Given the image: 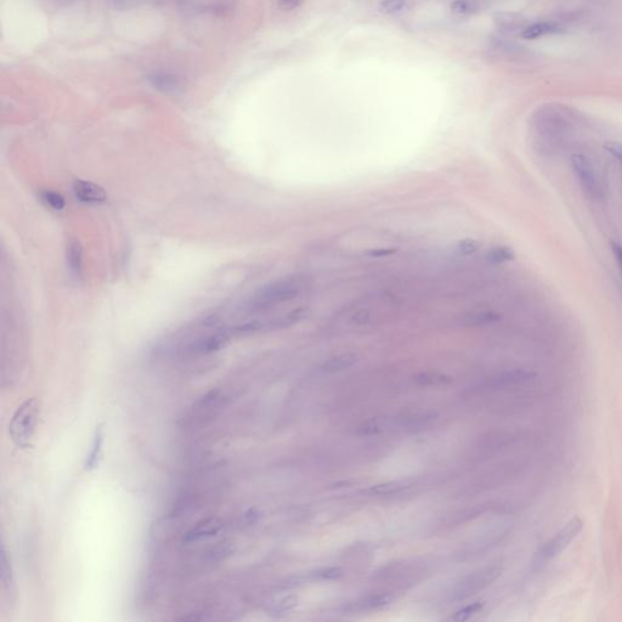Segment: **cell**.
<instances>
[{
  "label": "cell",
  "mask_w": 622,
  "mask_h": 622,
  "mask_svg": "<svg viewBox=\"0 0 622 622\" xmlns=\"http://www.w3.org/2000/svg\"><path fill=\"white\" fill-rule=\"evenodd\" d=\"M487 260L491 261V263H494V264H503V263H507V261H512L515 258V253H514V250L510 248V247H506V245H502V247H496V248H492V250L487 253Z\"/></svg>",
  "instance_id": "d4e9b609"
},
{
  "label": "cell",
  "mask_w": 622,
  "mask_h": 622,
  "mask_svg": "<svg viewBox=\"0 0 622 622\" xmlns=\"http://www.w3.org/2000/svg\"><path fill=\"white\" fill-rule=\"evenodd\" d=\"M0 580L8 592H13L14 589V574L11 569L8 553L4 546H1V553H0Z\"/></svg>",
  "instance_id": "ac0fdd59"
},
{
  "label": "cell",
  "mask_w": 622,
  "mask_h": 622,
  "mask_svg": "<svg viewBox=\"0 0 622 622\" xmlns=\"http://www.w3.org/2000/svg\"><path fill=\"white\" fill-rule=\"evenodd\" d=\"M232 552H234V548H232V543H218L217 546L212 547L211 549H208L204 553L203 559L207 561L209 564H214V563L225 561L227 556H232Z\"/></svg>",
  "instance_id": "ffe728a7"
},
{
  "label": "cell",
  "mask_w": 622,
  "mask_h": 622,
  "mask_svg": "<svg viewBox=\"0 0 622 622\" xmlns=\"http://www.w3.org/2000/svg\"><path fill=\"white\" fill-rule=\"evenodd\" d=\"M415 382L423 387H439L453 383V378L440 372H420L416 374Z\"/></svg>",
  "instance_id": "2e32d148"
},
{
  "label": "cell",
  "mask_w": 622,
  "mask_h": 622,
  "mask_svg": "<svg viewBox=\"0 0 622 622\" xmlns=\"http://www.w3.org/2000/svg\"><path fill=\"white\" fill-rule=\"evenodd\" d=\"M66 260L70 273L76 278H80L83 273V248L78 241L71 240L68 242Z\"/></svg>",
  "instance_id": "4fadbf2b"
},
{
  "label": "cell",
  "mask_w": 622,
  "mask_h": 622,
  "mask_svg": "<svg viewBox=\"0 0 622 622\" xmlns=\"http://www.w3.org/2000/svg\"><path fill=\"white\" fill-rule=\"evenodd\" d=\"M298 604V598L296 596H287L278 600L276 603H273L268 609V614L273 616V618H281L283 615H286L288 612H291L292 609L296 608Z\"/></svg>",
  "instance_id": "44dd1931"
},
{
  "label": "cell",
  "mask_w": 622,
  "mask_h": 622,
  "mask_svg": "<svg viewBox=\"0 0 622 622\" xmlns=\"http://www.w3.org/2000/svg\"><path fill=\"white\" fill-rule=\"evenodd\" d=\"M582 528H584V522L580 518L575 517V518L571 519L564 528L559 530L548 543L543 545V548L538 553L535 566L543 568L553 558L559 556L561 552L566 551L569 545L579 536Z\"/></svg>",
  "instance_id": "3957f363"
},
{
  "label": "cell",
  "mask_w": 622,
  "mask_h": 622,
  "mask_svg": "<svg viewBox=\"0 0 622 622\" xmlns=\"http://www.w3.org/2000/svg\"><path fill=\"white\" fill-rule=\"evenodd\" d=\"M224 528V522L219 518L203 519L198 522L194 528L190 529L184 535L185 543H192L203 538H209L215 536L222 531Z\"/></svg>",
  "instance_id": "ba28073f"
},
{
  "label": "cell",
  "mask_w": 622,
  "mask_h": 622,
  "mask_svg": "<svg viewBox=\"0 0 622 622\" xmlns=\"http://www.w3.org/2000/svg\"><path fill=\"white\" fill-rule=\"evenodd\" d=\"M391 425H393V420H389V418H382V417L372 418V420H367L363 425H358L356 430H355V434L365 435V437L374 435V434L382 433V432H384L386 429L389 428Z\"/></svg>",
  "instance_id": "e0dca14e"
},
{
  "label": "cell",
  "mask_w": 622,
  "mask_h": 622,
  "mask_svg": "<svg viewBox=\"0 0 622 622\" xmlns=\"http://www.w3.org/2000/svg\"><path fill=\"white\" fill-rule=\"evenodd\" d=\"M358 363V355L354 353H344L328 358L322 363L321 370L326 373H337L345 371L348 368L353 367Z\"/></svg>",
  "instance_id": "5bb4252c"
},
{
  "label": "cell",
  "mask_w": 622,
  "mask_h": 622,
  "mask_svg": "<svg viewBox=\"0 0 622 622\" xmlns=\"http://www.w3.org/2000/svg\"><path fill=\"white\" fill-rule=\"evenodd\" d=\"M393 600V594L391 593H379L376 596H370L367 598L363 599L361 602L356 603V607L361 610H372V609H379L386 607Z\"/></svg>",
  "instance_id": "603a6c76"
},
{
  "label": "cell",
  "mask_w": 622,
  "mask_h": 622,
  "mask_svg": "<svg viewBox=\"0 0 622 622\" xmlns=\"http://www.w3.org/2000/svg\"><path fill=\"white\" fill-rule=\"evenodd\" d=\"M303 1L304 0H278V5L285 11H291V10L299 8L303 4Z\"/></svg>",
  "instance_id": "e575fe53"
},
{
  "label": "cell",
  "mask_w": 622,
  "mask_h": 622,
  "mask_svg": "<svg viewBox=\"0 0 622 622\" xmlns=\"http://www.w3.org/2000/svg\"><path fill=\"white\" fill-rule=\"evenodd\" d=\"M73 194L79 202L85 204H103L107 201V194L100 185L86 180H76L73 183Z\"/></svg>",
  "instance_id": "52a82bcc"
},
{
  "label": "cell",
  "mask_w": 622,
  "mask_h": 622,
  "mask_svg": "<svg viewBox=\"0 0 622 622\" xmlns=\"http://www.w3.org/2000/svg\"><path fill=\"white\" fill-rule=\"evenodd\" d=\"M460 255H471L479 250V243L474 240H464L460 242L457 247Z\"/></svg>",
  "instance_id": "f1b7e54d"
},
{
  "label": "cell",
  "mask_w": 622,
  "mask_h": 622,
  "mask_svg": "<svg viewBox=\"0 0 622 622\" xmlns=\"http://www.w3.org/2000/svg\"><path fill=\"white\" fill-rule=\"evenodd\" d=\"M224 400H225V395L219 389L208 391L206 395H203L195 404L194 409H192V418L201 420V422L207 420L222 407Z\"/></svg>",
  "instance_id": "8992f818"
},
{
  "label": "cell",
  "mask_w": 622,
  "mask_h": 622,
  "mask_svg": "<svg viewBox=\"0 0 622 622\" xmlns=\"http://www.w3.org/2000/svg\"><path fill=\"white\" fill-rule=\"evenodd\" d=\"M343 575H344V572L340 568H327L324 570L317 571V574H316L317 577L324 579V580H335Z\"/></svg>",
  "instance_id": "f546056e"
},
{
  "label": "cell",
  "mask_w": 622,
  "mask_h": 622,
  "mask_svg": "<svg viewBox=\"0 0 622 622\" xmlns=\"http://www.w3.org/2000/svg\"><path fill=\"white\" fill-rule=\"evenodd\" d=\"M438 414L434 411H425V412H407L393 418V425L400 428H418L422 425H427L437 420Z\"/></svg>",
  "instance_id": "9c48e42d"
},
{
  "label": "cell",
  "mask_w": 622,
  "mask_h": 622,
  "mask_svg": "<svg viewBox=\"0 0 622 622\" xmlns=\"http://www.w3.org/2000/svg\"><path fill=\"white\" fill-rule=\"evenodd\" d=\"M571 168L580 183L581 188L592 197L598 195V179L593 165L589 157L580 153L571 156Z\"/></svg>",
  "instance_id": "5b68a950"
},
{
  "label": "cell",
  "mask_w": 622,
  "mask_h": 622,
  "mask_svg": "<svg viewBox=\"0 0 622 622\" xmlns=\"http://www.w3.org/2000/svg\"><path fill=\"white\" fill-rule=\"evenodd\" d=\"M149 79L155 89L165 94H178L184 88L183 80L170 73H155Z\"/></svg>",
  "instance_id": "30bf717a"
},
{
  "label": "cell",
  "mask_w": 622,
  "mask_h": 622,
  "mask_svg": "<svg viewBox=\"0 0 622 622\" xmlns=\"http://www.w3.org/2000/svg\"><path fill=\"white\" fill-rule=\"evenodd\" d=\"M451 9H453L455 14L460 15V16H464V15L471 14L473 8H471V3L466 1V0H456V1L451 5Z\"/></svg>",
  "instance_id": "4dcf8cb0"
},
{
  "label": "cell",
  "mask_w": 622,
  "mask_h": 622,
  "mask_svg": "<svg viewBox=\"0 0 622 622\" xmlns=\"http://www.w3.org/2000/svg\"><path fill=\"white\" fill-rule=\"evenodd\" d=\"M305 316H307V311L303 310V309L288 311L283 315L275 316L273 319L263 321L264 330H281V328L291 327V326L301 322Z\"/></svg>",
  "instance_id": "7c38bea8"
},
{
  "label": "cell",
  "mask_w": 622,
  "mask_h": 622,
  "mask_svg": "<svg viewBox=\"0 0 622 622\" xmlns=\"http://www.w3.org/2000/svg\"><path fill=\"white\" fill-rule=\"evenodd\" d=\"M610 248H612V253H613L615 261L618 264L619 271H620V275H621L622 278V245L616 242V241H612L610 242Z\"/></svg>",
  "instance_id": "1f68e13d"
},
{
  "label": "cell",
  "mask_w": 622,
  "mask_h": 622,
  "mask_svg": "<svg viewBox=\"0 0 622 622\" xmlns=\"http://www.w3.org/2000/svg\"><path fill=\"white\" fill-rule=\"evenodd\" d=\"M405 6L406 0H383L381 3V10L386 14L400 13Z\"/></svg>",
  "instance_id": "83f0119b"
},
{
  "label": "cell",
  "mask_w": 622,
  "mask_h": 622,
  "mask_svg": "<svg viewBox=\"0 0 622 622\" xmlns=\"http://www.w3.org/2000/svg\"><path fill=\"white\" fill-rule=\"evenodd\" d=\"M395 252L396 250L394 248H374V250L366 252V255L371 257V258H384V257L394 255Z\"/></svg>",
  "instance_id": "836d02e7"
},
{
  "label": "cell",
  "mask_w": 622,
  "mask_h": 622,
  "mask_svg": "<svg viewBox=\"0 0 622 622\" xmlns=\"http://www.w3.org/2000/svg\"><path fill=\"white\" fill-rule=\"evenodd\" d=\"M39 198L47 208H50L55 212H61L66 207V201L61 194L52 190H42L39 194Z\"/></svg>",
  "instance_id": "7402d4cb"
},
{
  "label": "cell",
  "mask_w": 622,
  "mask_h": 622,
  "mask_svg": "<svg viewBox=\"0 0 622 622\" xmlns=\"http://www.w3.org/2000/svg\"><path fill=\"white\" fill-rule=\"evenodd\" d=\"M529 376L524 372H508L505 374H501L499 377L492 379V386H506V384H513V383L522 382L524 379H526Z\"/></svg>",
  "instance_id": "4316f807"
},
{
  "label": "cell",
  "mask_w": 622,
  "mask_h": 622,
  "mask_svg": "<svg viewBox=\"0 0 622 622\" xmlns=\"http://www.w3.org/2000/svg\"><path fill=\"white\" fill-rule=\"evenodd\" d=\"M501 572L502 568L500 566H490L466 576V579L461 581L455 589L453 598L461 600L466 597H471L480 589H485L489 584H492L501 575Z\"/></svg>",
  "instance_id": "277c9868"
},
{
  "label": "cell",
  "mask_w": 622,
  "mask_h": 622,
  "mask_svg": "<svg viewBox=\"0 0 622 622\" xmlns=\"http://www.w3.org/2000/svg\"><path fill=\"white\" fill-rule=\"evenodd\" d=\"M412 486L411 480H397L389 481L384 484H378V485L370 486L366 490H363V494L368 496H388L399 494L401 491L407 490Z\"/></svg>",
  "instance_id": "9a60e30c"
},
{
  "label": "cell",
  "mask_w": 622,
  "mask_h": 622,
  "mask_svg": "<svg viewBox=\"0 0 622 622\" xmlns=\"http://www.w3.org/2000/svg\"><path fill=\"white\" fill-rule=\"evenodd\" d=\"M308 287L309 278L305 276L280 278L258 289L247 303L245 309L250 312L266 310L278 304L292 301L301 296Z\"/></svg>",
  "instance_id": "6da1fadb"
},
{
  "label": "cell",
  "mask_w": 622,
  "mask_h": 622,
  "mask_svg": "<svg viewBox=\"0 0 622 622\" xmlns=\"http://www.w3.org/2000/svg\"><path fill=\"white\" fill-rule=\"evenodd\" d=\"M604 147L608 153L615 157L622 165V145L616 144V142H608L604 145Z\"/></svg>",
  "instance_id": "d6a6232c"
},
{
  "label": "cell",
  "mask_w": 622,
  "mask_h": 622,
  "mask_svg": "<svg viewBox=\"0 0 622 622\" xmlns=\"http://www.w3.org/2000/svg\"><path fill=\"white\" fill-rule=\"evenodd\" d=\"M105 434L103 425H99L95 429L94 439L91 443V450L86 456L84 462V469L86 471H93L100 466L103 458V446H104Z\"/></svg>",
  "instance_id": "8fae6325"
},
{
  "label": "cell",
  "mask_w": 622,
  "mask_h": 622,
  "mask_svg": "<svg viewBox=\"0 0 622 622\" xmlns=\"http://www.w3.org/2000/svg\"><path fill=\"white\" fill-rule=\"evenodd\" d=\"M483 608H484V603L476 602V603L468 605L466 608L458 610L457 613H455V615L451 619H453V621H466V620H469L471 616H474L476 614L479 613Z\"/></svg>",
  "instance_id": "484cf974"
},
{
  "label": "cell",
  "mask_w": 622,
  "mask_h": 622,
  "mask_svg": "<svg viewBox=\"0 0 622 622\" xmlns=\"http://www.w3.org/2000/svg\"><path fill=\"white\" fill-rule=\"evenodd\" d=\"M558 26L552 22H538V24H531L523 31L524 38L525 39H536L541 38L547 34L556 33L558 31Z\"/></svg>",
  "instance_id": "d6986e66"
},
{
  "label": "cell",
  "mask_w": 622,
  "mask_h": 622,
  "mask_svg": "<svg viewBox=\"0 0 622 622\" xmlns=\"http://www.w3.org/2000/svg\"><path fill=\"white\" fill-rule=\"evenodd\" d=\"M501 320V316L494 311H481L466 316V324L468 326H489Z\"/></svg>",
  "instance_id": "cb8c5ba5"
},
{
  "label": "cell",
  "mask_w": 622,
  "mask_h": 622,
  "mask_svg": "<svg viewBox=\"0 0 622 622\" xmlns=\"http://www.w3.org/2000/svg\"><path fill=\"white\" fill-rule=\"evenodd\" d=\"M39 414L40 405L36 397L27 399L15 411L9 423V434L17 448H27L32 445Z\"/></svg>",
  "instance_id": "7a4b0ae2"
}]
</instances>
